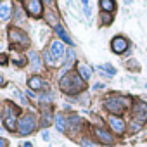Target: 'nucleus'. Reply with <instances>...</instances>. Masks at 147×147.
Returning <instances> with one entry per match:
<instances>
[{
  "label": "nucleus",
  "instance_id": "5701e85b",
  "mask_svg": "<svg viewBox=\"0 0 147 147\" xmlns=\"http://www.w3.org/2000/svg\"><path fill=\"white\" fill-rule=\"evenodd\" d=\"M12 61H14V64H16V66H24V64H26V61H24V57H23V55H21V57H19V55H16Z\"/></svg>",
  "mask_w": 147,
  "mask_h": 147
},
{
  "label": "nucleus",
  "instance_id": "4468645a",
  "mask_svg": "<svg viewBox=\"0 0 147 147\" xmlns=\"http://www.w3.org/2000/svg\"><path fill=\"white\" fill-rule=\"evenodd\" d=\"M100 7H102V12H113L116 9V4L113 2V0H100Z\"/></svg>",
  "mask_w": 147,
  "mask_h": 147
},
{
  "label": "nucleus",
  "instance_id": "393cba45",
  "mask_svg": "<svg viewBox=\"0 0 147 147\" xmlns=\"http://www.w3.org/2000/svg\"><path fill=\"white\" fill-rule=\"evenodd\" d=\"M82 145H83V147H99L97 144H94V142H90V140H83Z\"/></svg>",
  "mask_w": 147,
  "mask_h": 147
},
{
  "label": "nucleus",
  "instance_id": "2f4dec72",
  "mask_svg": "<svg viewBox=\"0 0 147 147\" xmlns=\"http://www.w3.org/2000/svg\"><path fill=\"white\" fill-rule=\"evenodd\" d=\"M21 147H33V145H31V142H24V144H23Z\"/></svg>",
  "mask_w": 147,
  "mask_h": 147
},
{
  "label": "nucleus",
  "instance_id": "7ed1b4c3",
  "mask_svg": "<svg viewBox=\"0 0 147 147\" xmlns=\"http://www.w3.org/2000/svg\"><path fill=\"white\" fill-rule=\"evenodd\" d=\"M128 104H130V99H126V97H109L104 102L106 109L113 114H121Z\"/></svg>",
  "mask_w": 147,
  "mask_h": 147
},
{
  "label": "nucleus",
  "instance_id": "9b49d317",
  "mask_svg": "<svg viewBox=\"0 0 147 147\" xmlns=\"http://www.w3.org/2000/svg\"><path fill=\"white\" fill-rule=\"evenodd\" d=\"M12 16V4L11 2H0V19L9 21Z\"/></svg>",
  "mask_w": 147,
  "mask_h": 147
},
{
  "label": "nucleus",
  "instance_id": "4be33fe9",
  "mask_svg": "<svg viewBox=\"0 0 147 147\" xmlns=\"http://www.w3.org/2000/svg\"><path fill=\"white\" fill-rule=\"evenodd\" d=\"M100 19H102L104 24H111V23H113V16H111L109 12H102V14H100Z\"/></svg>",
  "mask_w": 147,
  "mask_h": 147
},
{
  "label": "nucleus",
  "instance_id": "b1692460",
  "mask_svg": "<svg viewBox=\"0 0 147 147\" xmlns=\"http://www.w3.org/2000/svg\"><path fill=\"white\" fill-rule=\"evenodd\" d=\"M83 7H85V14L90 18V14H92V9H90V4L87 2V0H85V2H83Z\"/></svg>",
  "mask_w": 147,
  "mask_h": 147
},
{
  "label": "nucleus",
  "instance_id": "a878e982",
  "mask_svg": "<svg viewBox=\"0 0 147 147\" xmlns=\"http://www.w3.org/2000/svg\"><path fill=\"white\" fill-rule=\"evenodd\" d=\"M130 128H131V131H137V130H140V128H142V125H140V123H131V125H130Z\"/></svg>",
  "mask_w": 147,
  "mask_h": 147
},
{
  "label": "nucleus",
  "instance_id": "f3484780",
  "mask_svg": "<svg viewBox=\"0 0 147 147\" xmlns=\"http://www.w3.org/2000/svg\"><path fill=\"white\" fill-rule=\"evenodd\" d=\"M55 126H57L59 131H64V130H66V119H64L62 114H57V116H55Z\"/></svg>",
  "mask_w": 147,
  "mask_h": 147
},
{
  "label": "nucleus",
  "instance_id": "a211bd4d",
  "mask_svg": "<svg viewBox=\"0 0 147 147\" xmlns=\"http://www.w3.org/2000/svg\"><path fill=\"white\" fill-rule=\"evenodd\" d=\"M73 62H75V52H73L71 49L67 50V55H66V64H64V69H69L73 66Z\"/></svg>",
  "mask_w": 147,
  "mask_h": 147
},
{
  "label": "nucleus",
  "instance_id": "6ab92c4d",
  "mask_svg": "<svg viewBox=\"0 0 147 147\" xmlns=\"http://www.w3.org/2000/svg\"><path fill=\"white\" fill-rule=\"evenodd\" d=\"M30 59H31V64H33L35 71H38V69H40V59H38V54L31 50V52H30Z\"/></svg>",
  "mask_w": 147,
  "mask_h": 147
},
{
  "label": "nucleus",
  "instance_id": "72a5a7b5",
  "mask_svg": "<svg viewBox=\"0 0 147 147\" xmlns=\"http://www.w3.org/2000/svg\"><path fill=\"white\" fill-rule=\"evenodd\" d=\"M145 87H147V83H145Z\"/></svg>",
  "mask_w": 147,
  "mask_h": 147
},
{
  "label": "nucleus",
  "instance_id": "1a4fd4ad",
  "mask_svg": "<svg viewBox=\"0 0 147 147\" xmlns=\"http://www.w3.org/2000/svg\"><path fill=\"white\" fill-rule=\"evenodd\" d=\"M131 114H133L135 121L142 125V123L147 119V104H144V102H137V104L133 106V111H131Z\"/></svg>",
  "mask_w": 147,
  "mask_h": 147
},
{
  "label": "nucleus",
  "instance_id": "20e7f679",
  "mask_svg": "<svg viewBox=\"0 0 147 147\" xmlns=\"http://www.w3.org/2000/svg\"><path fill=\"white\" fill-rule=\"evenodd\" d=\"M35 128H36V118H35V114L28 113V114H24V116L19 119L18 130H19L21 135H30Z\"/></svg>",
  "mask_w": 147,
  "mask_h": 147
},
{
  "label": "nucleus",
  "instance_id": "2eb2a0df",
  "mask_svg": "<svg viewBox=\"0 0 147 147\" xmlns=\"http://www.w3.org/2000/svg\"><path fill=\"white\" fill-rule=\"evenodd\" d=\"M78 73H80V76L83 80H90V76H92V69L88 66H85V64H80L78 66Z\"/></svg>",
  "mask_w": 147,
  "mask_h": 147
},
{
  "label": "nucleus",
  "instance_id": "ddd939ff",
  "mask_svg": "<svg viewBox=\"0 0 147 147\" xmlns=\"http://www.w3.org/2000/svg\"><path fill=\"white\" fill-rule=\"evenodd\" d=\"M28 87H30L31 90H40V88H43V82H42V78L33 76V78L28 80Z\"/></svg>",
  "mask_w": 147,
  "mask_h": 147
},
{
  "label": "nucleus",
  "instance_id": "bb28decb",
  "mask_svg": "<svg viewBox=\"0 0 147 147\" xmlns=\"http://www.w3.org/2000/svg\"><path fill=\"white\" fill-rule=\"evenodd\" d=\"M0 64H2V66L7 64V55L5 54H0Z\"/></svg>",
  "mask_w": 147,
  "mask_h": 147
},
{
  "label": "nucleus",
  "instance_id": "0eeeda50",
  "mask_svg": "<svg viewBox=\"0 0 147 147\" xmlns=\"http://www.w3.org/2000/svg\"><path fill=\"white\" fill-rule=\"evenodd\" d=\"M49 52H50L52 59L55 61V64L59 66V62L62 61V57H64V54H66V49H64L62 42L55 40V42H52V43H50V49H49Z\"/></svg>",
  "mask_w": 147,
  "mask_h": 147
},
{
  "label": "nucleus",
  "instance_id": "aec40b11",
  "mask_svg": "<svg viewBox=\"0 0 147 147\" xmlns=\"http://www.w3.org/2000/svg\"><path fill=\"white\" fill-rule=\"evenodd\" d=\"M99 69H100V71H106L107 75H111V76H113V75H116V69H114L111 64H100V66H99Z\"/></svg>",
  "mask_w": 147,
  "mask_h": 147
},
{
  "label": "nucleus",
  "instance_id": "dca6fc26",
  "mask_svg": "<svg viewBox=\"0 0 147 147\" xmlns=\"http://www.w3.org/2000/svg\"><path fill=\"white\" fill-rule=\"evenodd\" d=\"M55 33H57V35H59V36H61V38H62V40H64L66 43H69V45H73V40H71V38L67 36V33H66V31H64V30H62V28H61L59 24L55 26Z\"/></svg>",
  "mask_w": 147,
  "mask_h": 147
},
{
  "label": "nucleus",
  "instance_id": "c756f323",
  "mask_svg": "<svg viewBox=\"0 0 147 147\" xmlns=\"http://www.w3.org/2000/svg\"><path fill=\"white\" fill-rule=\"evenodd\" d=\"M42 137H43V140H50V135H49L47 131H43V133H42Z\"/></svg>",
  "mask_w": 147,
  "mask_h": 147
},
{
  "label": "nucleus",
  "instance_id": "9d476101",
  "mask_svg": "<svg viewBox=\"0 0 147 147\" xmlns=\"http://www.w3.org/2000/svg\"><path fill=\"white\" fill-rule=\"evenodd\" d=\"M109 125H111L113 131H114V133H118V135H123V133H125V130H126L125 121H123L121 118H118V116H111V118H109Z\"/></svg>",
  "mask_w": 147,
  "mask_h": 147
},
{
  "label": "nucleus",
  "instance_id": "cd10ccee",
  "mask_svg": "<svg viewBox=\"0 0 147 147\" xmlns=\"http://www.w3.org/2000/svg\"><path fill=\"white\" fill-rule=\"evenodd\" d=\"M16 11H18V14H16V21H21V19H23V11H21V9H16Z\"/></svg>",
  "mask_w": 147,
  "mask_h": 147
},
{
  "label": "nucleus",
  "instance_id": "f257e3e1",
  "mask_svg": "<svg viewBox=\"0 0 147 147\" xmlns=\"http://www.w3.org/2000/svg\"><path fill=\"white\" fill-rule=\"evenodd\" d=\"M61 90L64 92V94H67V95H73V94H78V92H82V90H85V80L80 76V75H76V73H66L64 76H61Z\"/></svg>",
  "mask_w": 147,
  "mask_h": 147
},
{
  "label": "nucleus",
  "instance_id": "f03ea898",
  "mask_svg": "<svg viewBox=\"0 0 147 147\" xmlns=\"http://www.w3.org/2000/svg\"><path fill=\"white\" fill-rule=\"evenodd\" d=\"M18 116H19V107L12 102H7L5 104V109H4V123H5V128L9 131H14L18 128Z\"/></svg>",
  "mask_w": 147,
  "mask_h": 147
},
{
  "label": "nucleus",
  "instance_id": "423d86ee",
  "mask_svg": "<svg viewBox=\"0 0 147 147\" xmlns=\"http://www.w3.org/2000/svg\"><path fill=\"white\" fill-rule=\"evenodd\" d=\"M23 7L26 9V12L33 18H40L42 16V11H43V5L40 0H24L23 2Z\"/></svg>",
  "mask_w": 147,
  "mask_h": 147
},
{
  "label": "nucleus",
  "instance_id": "473e14b6",
  "mask_svg": "<svg viewBox=\"0 0 147 147\" xmlns=\"http://www.w3.org/2000/svg\"><path fill=\"white\" fill-rule=\"evenodd\" d=\"M4 85H5V80H4L2 76H0V87H4Z\"/></svg>",
  "mask_w": 147,
  "mask_h": 147
},
{
  "label": "nucleus",
  "instance_id": "412c9836",
  "mask_svg": "<svg viewBox=\"0 0 147 147\" xmlns=\"http://www.w3.org/2000/svg\"><path fill=\"white\" fill-rule=\"evenodd\" d=\"M43 59H45V62H47L49 66H57V64H55V61L52 59V55H50V52H49V49H47V50L43 52Z\"/></svg>",
  "mask_w": 147,
  "mask_h": 147
},
{
  "label": "nucleus",
  "instance_id": "f8f14e48",
  "mask_svg": "<svg viewBox=\"0 0 147 147\" xmlns=\"http://www.w3.org/2000/svg\"><path fill=\"white\" fill-rule=\"evenodd\" d=\"M95 137L100 140V142H104V144H113L114 142V137L113 135H109L106 130H102V128H95Z\"/></svg>",
  "mask_w": 147,
  "mask_h": 147
},
{
  "label": "nucleus",
  "instance_id": "39448f33",
  "mask_svg": "<svg viewBox=\"0 0 147 147\" xmlns=\"http://www.w3.org/2000/svg\"><path fill=\"white\" fill-rule=\"evenodd\" d=\"M9 38H11L12 47H16V45L28 47V45H30V38H28V36H26V33H24V31H21L19 28H11V30H9Z\"/></svg>",
  "mask_w": 147,
  "mask_h": 147
},
{
  "label": "nucleus",
  "instance_id": "6e6552de",
  "mask_svg": "<svg viewBox=\"0 0 147 147\" xmlns=\"http://www.w3.org/2000/svg\"><path fill=\"white\" fill-rule=\"evenodd\" d=\"M128 47H130V42H128L125 36H116V38H113V42H111V50H113L114 54H123V52L128 50Z\"/></svg>",
  "mask_w": 147,
  "mask_h": 147
},
{
  "label": "nucleus",
  "instance_id": "c85d7f7f",
  "mask_svg": "<svg viewBox=\"0 0 147 147\" xmlns=\"http://www.w3.org/2000/svg\"><path fill=\"white\" fill-rule=\"evenodd\" d=\"M100 88H104V83H95L94 85V90H100Z\"/></svg>",
  "mask_w": 147,
  "mask_h": 147
},
{
  "label": "nucleus",
  "instance_id": "7c9ffc66",
  "mask_svg": "<svg viewBox=\"0 0 147 147\" xmlns=\"http://www.w3.org/2000/svg\"><path fill=\"white\" fill-rule=\"evenodd\" d=\"M0 147H7V140H4V138H0Z\"/></svg>",
  "mask_w": 147,
  "mask_h": 147
}]
</instances>
